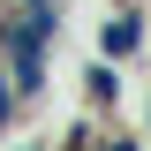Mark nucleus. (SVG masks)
I'll list each match as a JSON object with an SVG mask.
<instances>
[{
	"mask_svg": "<svg viewBox=\"0 0 151 151\" xmlns=\"http://www.w3.org/2000/svg\"><path fill=\"white\" fill-rule=\"evenodd\" d=\"M98 45H106V60L136 53V45H144V15H136V8H121V15H113L106 30H98Z\"/></svg>",
	"mask_w": 151,
	"mask_h": 151,
	"instance_id": "f257e3e1",
	"label": "nucleus"
},
{
	"mask_svg": "<svg viewBox=\"0 0 151 151\" xmlns=\"http://www.w3.org/2000/svg\"><path fill=\"white\" fill-rule=\"evenodd\" d=\"M0 68L15 76V91H23V98H38V91H45V53H8Z\"/></svg>",
	"mask_w": 151,
	"mask_h": 151,
	"instance_id": "f03ea898",
	"label": "nucleus"
},
{
	"mask_svg": "<svg viewBox=\"0 0 151 151\" xmlns=\"http://www.w3.org/2000/svg\"><path fill=\"white\" fill-rule=\"evenodd\" d=\"M15 106H23V91H15V76L0 68V129H8V121H15Z\"/></svg>",
	"mask_w": 151,
	"mask_h": 151,
	"instance_id": "7ed1b4c3",
	"label": "nucleus"
}]
</instances>
